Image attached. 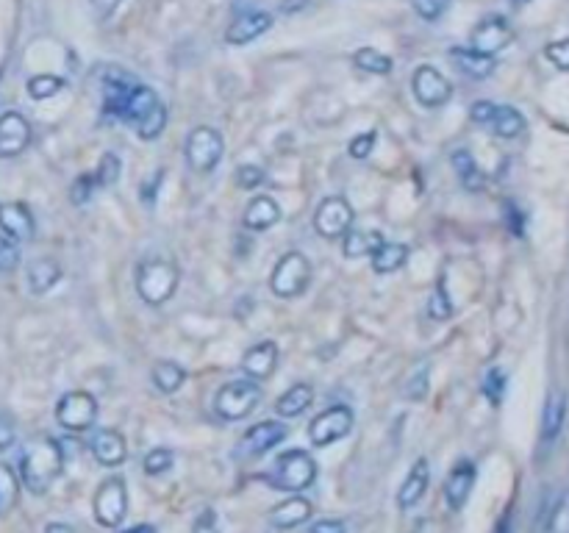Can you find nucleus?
<instances>
[{"label": "nucleus", "mask_w": 569, "mask_h": 533, "mask_svg": "<svg viewBox=\"0 0 569 533\" xmlns=\"http://www.w3.org/2000/svg\"><path fill=\"white\" fill-rule=\"evenodd\" d=\"M547 62L558 67V70H569V39H558V42H550L545 48Z\"/></svg>", "instance_id": "nucleus-45"}, {"label": "nucleus", "mask_w": 569, "mask_h": 533, "mask_svg": "<svg viewBox=\"0 0 569 533\" xmlns=\"http://www.w3.org/2000/svg\"><path fill=\"white\" fill-rule=\"evenodd\" d=\"M223 153V134H220L217 128H211V125H200V128H195V131L189 134V139H186L184 156L192 173H211L217 164L223 162Z\"/></svg>", "instance_id": "nucleus-6"}, {"label": "nucleus", "mask_w": 569, "mask_h": 533, "mask_svg": "<svg viewBox=\"0 0 569 533\" xmlns=\"http://www.w3.org/2000/svg\"><path fill=\"white\" fill-rule=\"evenodd\" d=\"M17 497H20L17 472L9 464H0V514H9L17 506Z\"/></svg>", "instance_id": "nucleus-33"}, {"label": "nucleus", "mask_w": 569, "mask_h": 533, "mask_svg": "<svg viewBox=\"0 0 569 533\" xmlns=\"http://www.w3.org/2000/svg\"><path fill=\"white\" fill-rule=\"evenodd\" d=\"M153 384L161 389L164 395H173L186 384V370L175 361H156L153 364Z\"/></svg>", "instance_id": "nucleus-29"}, {"label": "nucleus", "mask_w": 569, "mask_h": 533, "mask_svg": "<svg viewBox=\"0 0 569 533\" xmlns=\"http://www.w3.org/2000/svg\"><path fill=\"white\" fill-rule=\"evenodd\" d=\"M56 420L64 431L70 434H84L89 431L95 420H98V400L84 392V389H73L59 400L56 406Z\"/></svg>", "instance_id": "nucleus-7"}, {"label": "nucleus", "mask_w": 569, "mask_h": 533, "mask_svg": "<svg viewBox=\"0 0 569 533\" xmlns=\"http://www.w3.org/2000/svg\"><path fill=\"white\" fill-rule=\"evenodd\" d=\"M356 211L345 198H325L314 211V228L322 239H342L353 228Z\"/></svg>", "instance_id": "nucleus-9"}, {"label": "nucleus", "mask_w": 569, "mask_h": 533, "mask_svg": "<svg viewBox=\"0 0 569 533\" xmlns=\"http://www.w3.org/2000/svg\"><path fill=\"white\" fill-rule=\"evenodd\" d=\"M64 470V450L56 439L42 436L28 442L20 459V478L34 495H45Z\"/></svg>", "instance_id": "nucleus-1"}, {"label": "nucleus", "mask_w": 569, "mask_h": 533, "mask_svg": "<svg viewBox=\"0 0 569 533\" xmlns=\"http://www.w3.org/2000/svg\"><path fill=\"white\" fill-rule=\"evenodd\" d=\"M270 28H273V14L267 12L239 14L234 23L228 25V31H225V42H228V45H236V48H242V45H250L253 39H259L261 34H267Z\"/></svg>", "instance_id": "nucleus-16"}, {"label": "nucleus", "mask_w": 569, "mask_h": 533, "mask_svg": "<svg viewBox=\"0 0 569 533\" xmlns=\"http://www.w3.org/2000/svg\"><path fill=\"white\" fill-rule=\"evenodd\" d=\"M411 89H414V98L420 100L425 109H439L453 98V84L431 64L417 67V73L411 75Z\"/></svg>", "instance_id": "nucleus-11"}, {"label": "nucleus", "mask_w": 569, "mask_h": 533, "mask_svg": "<svg viewBox=\"0 0 569 533\" xmlns=\"http://www.w3.org/2000/svg\"><path fill=\"white\" fill-rule=\"evenodd\" d=\"M45 533H75L73 525H67V522H50Z\"/></svg>", "instance_id": "nucleus-53"}, {"label": "nucleus", "mask_w": 569, "mask_h": 533, "mask_svg": "<svg viewBox=\"0 0 569 533\" xmlns=\"http://www.w3.org/2000/svg\"><path fill=\"white\" fill-rule=\"evenodd\" d=\"M281 220V209L273 198L267 195H259L248 203V209L242 214V225L248 231H270L275 223Z\"/></svg>", "instance_id": "nucleus-21"}, {"label": "nucleus", "mask_w": 569, "mask_h": 533, "mask_svg": "<svg viewBox=\"0 0 569 533\" xmlns=\"http://www.w3.org/2000/svg\"><path fill=\"white\" fill-rule=\"evenodd\" d=\"M64 89V81L62 78H56V75H34L31 81H28V95L34 100H48L53 95H59Z\"/></svg>", "instance_id": "nucleus-34"}, {"label": "nucleus", "mask_w": 569, "mask_h": 533, "mask_svg": "<svg viewBox=\"0 0 569 533\" xmlns=\"http://www.w3.org/2000/svg\"><path fill=\"white\" fill-rule=\"evenodd\" d=\"M311 284V261L300 253V250H289L284 253L278 264H275L273 275H270V289L275 298L295 300L300 298Z\"/></svg>", "instance_id": "nucleus-4"}, {"label": "nucleus", "mask_w": 569, "mask_h": 533, "mask_svg": "<svg viewBox=\"0 0 569 533\" xmlns=\"http://www.w3.org/2000/svg\"><path fill=\"white\" fill-rule=\"evenodd\" d=\"M453 167H456L458 178H461V184L467 192H481L483 186H486V175L481 173V167L475 164L467 150H456L453 153Z\"/></svg>", "instance_id": "nucleus-30"}, {"label": "nucleus", "mask_w": 569, "mask_h": 533, "mask_svg": "<svg viewBox=\"0 0 569 533\" xmlns=\"http://www.w3.org/2000/svg\"><path fill=\"white\" fill-rule=\"evenodd\" d=\"M370 259L372 270L378 275L397 273V270H403L406 261H409V245H403V242H381L378 248L372 250Z\"/></svg>", "instance_id": "nucleus-24"}, {"label": "nucleus", "mask_w": 569, "mask_h": 533, "mask_svg": "<svg viewBox=\"0 0 569 533\" xmlns=\"http://www.w3.org/2000/svg\"><path fill=\"white\" fill-rule=\"evenodd\" d=\"M120 170H123V164H120V159L114 156V153H106L103 159H100L98 170H95V181H98V186H114L117 184V178H120Z\"/></svg>", "instance_id": "nucleus-38"}, {"label": "nucleus", "mask_w": 569, "mask_h": 533, "mask_svg": "<svg viewBox=\"0 0 569 533\" xmlns=\"http://www.w3.org/2000/svg\"><path fill=\"white\" fill-rule=\"evenodd\" d=\"M62 264L53 259H34L28 264V286L34 295H45L53 286L62 281Z\"/></svg>", "instance_id": "nucleus-26"}, {"label": "nucleus", "mask_w": 569, "mask_h": 533, "mask_svg": "<svg viewBox=\"0 0 569 533\" xmlns=\"http://www.w3.org/2000/svg\"><path fill=\"white\" fill-rule=\"evenodd\" d=\"M428 478H431L428 461L425 459L414 461V467H411L409 475H406V481L400 486V492H397V506L403 511L414 509V506L422 500V495H425V489H428Z\"/></svg>", "instance_id": "nucleus-20"}, {"label": "nucleus", "mask_w": 569, "mask_h": 533, "mask_svg": "<svg viewBox=\"0 0 569 533\" xmlns=\"http://www.w3.org/2000/svg\"><path fill=\"white\" fill-rule=\"evenodd\" d=\"M428 314H431V320H439V323H445L453 317V303L447 298V286H445V278L436 284L433 289L431 300H428Z\"/></svg>", "instance_id": "nucleus-36"}, {"label": "nucleus", "mask_w": 569, "mask_h": 533, "mask_svg": "<svg viewBox=\"0 0 569 533\" xmlns=\"http://www.w3.org/2000/svg\"><path fill=\"white\" fill-rule=\"evenodd\" d=\"M486 128L500 139H517L525 134L528 123H525V117L514 106H495Z\"/></svg>", "instance_id": "nucleus-23"}, {"label": "nucleus", "mask_w": 569, "mask_h": 533, "mask_svg": "<svg viewBox=\"0 0 569 533\" xmlns=\"http://www.w3.org/2000/svg\"><path fill=\"white\" fill-rule=\"evenodd\" d=\"M564 420H567V395L564 392H550L545 411H542V442L545 445L556 442L561 428H564Z\"/></svg>", "instance_id": "nucleus-22"}, {"label": "nucleus", "mask_w": 569, "mask_h": 533, "mask_svg": "<svg viewBox=\"0 0 569 533\" xmlns=\"http://www.w3.org/2000/svg\"><path fill=\"white\" fill-rule=\"evenodd\" d=\"M164 125H167V109H164V103H159V106H156L148 117H142L134 128H137L139 139H159Z\"/></svg>", "instance_id": "nucleus-35"}, {"label": "nucleus", "mask_w": 569, "mask_h": 533, "mask_svg": "<svg viewBox=\"0 0 569 533\" xmlns=\"http://www.w3.org/2000/svg\"><path fill=\"white\" fill-rule=\"evenodd\" d=\"M353 428V411L347 406H331V409L320 411L309 425V439L314 447H328L345 439Z\"/></svg>", "instance_id": "nucleus-10"}, {"label": "nucleus", "mask_w": 569, "mask_h": 533, "mask_svg": "<svg viewBox=\"0 0 569 533\" xmlns=\"http://www.w3.org/2000/svg\"><path fill=\"white\" fill-rule=\"evenodd\" d=\"M309 533H347V525L342 520H320L311 525Z\"/></svg>", "instance_id": "nucleus-50"}, {"label": "nucleus", "mask_w": 569, "mask_h": 533, "mask_svg": "<svg viewBox=\"0 0 569 533\" xmlns=\"http://www.w3.org/2000/svg\"><path fill=\"white\" fill-rule=\"evenodd\" d=\"M175 464V456L173 450H167V447H156V450H150L145 461H142V467L148 475H161V472H167L170 467Z\"/></svg>", "instance_id": "nucleus-37"}, {"label": "nucleus", "mask_w": 569, "mask_h": 533, "mask_svg": "<svg viewBox=\"0 0 569 533\" xmlns=\"http://www.w3.org/2000/svg\"><path fill=\"white\" fill-rule=\"evenodd\" d=\"M353 64L364 70V73H372V75H389L392 73V59L381 53V50L375 48H359L353 53Z\"/></svg>", "instance_id": "nucleus-32"}, {"label": "nucleus", "mask_w": 569, "mask_h": 533, "mask_svg": "<svg viewBox=\"0 0 569 533\" xmlns=\"http://www.w3.org/2000/svg\"><path fill=\"white\" fill-rule=\"evenodd\" d=\"M261 400V386L250 378H242V381H228L225 386H220V392L214 395V411L217 417L225 422L245 420L250 411L259 406Z\"/></svg>", "instance_id": "nucleus-5"}, {"label": "nucleus", "mask_w": 569, "mask_h": 533, "mask_svg": "<svg viewBox=\"0 0 569 533\" xmlns=\"http://www.w3.org/2000/svg\"><path fill=\"white\" fill-rule=\"evenodd\" d=\"M20 264V242H14L0 231V273H12Z\"/></svg>", "instance_id": "nucleus-41"}, {"label": "nucleus", "mask_w": 569, "mask_h": 533, "mask_svg": "<svg viewBox=\"0 0 569 533\" xmlns=\"http://www.w3.org/2000/svg\"><path fill=\"white\" fill-rule=\"evenodd\" d=\"M286 425L284 422H275V420H264L259 425H253L248 434L242 436V442L236 447V456H242V459H256V456H264V453H270L275 445H281L286 439Z\"/></svg>", "instance_id": "nucleus-12"}, {"label": "nucleus", "mask_w": 569, "mask_h": 533, "mask_svg": "<svg viewBox=\"0 0 569 533\" xmlns=\"http://www.w3.org/2000/svg\"><path fill=\"white\" fill-rule=\"evenodd\" d=\"M472 486H475V464L472 461H458L445 481V500L450 511L464 509V503L472 495Z\"/></svg>", "instance_id": "nucleus-17"}, {"label": "nucleus", "mask_w": 569, "mask_h": 533, "mask_svg": "<svg viewBox=\"0 0 569 533\" xmlns=\"http://www.w3.org/2000/svg\"><path fill=\"white\" fill-rule=\"evenodd\" d=\"M123 0H92V9L98 12V17H112L114 12H117V6H120Z\"/></svg>", "instance_id": "nucleus-51"}, {"label": "nucleus", "mask_w": 569, "mask_h": 533, "mask_svg": "<svg viewBox=\"0 0 569 533\" xmlns=\"http://www.w3.org/2000/svg\"><path fill=\"white\" fill-rule=\"evenodd\" d=\"M514 39L511 25L503 17H486L481 23L472 28L470 48L483 56H497L500 50L508 48V42Z\"/></svg>", "instance_id": "nucleus-13"}, {"label": "nucleus", "mask_w": 569, "mask_h": 533, "mask_svg": "<svg viewBox=\"0 0 569 533\" xmlns=\"http://www.w3.org/2000/svg\"><path fill=\"white\" fill-rule=\"evenodd\" d=\"M447 6H450V0H414L417 14H420L422 20H428V23L439 20L447 12Z\"/></svg>", "instance_id": "nucleus-46"}, {"label": "nucleus", "mask_w": 569, "mask_h": 533, "mask_svg": "<svg viewBox=\"0 0 569 533\" xmlns=\"http://www.w3.org/2000/svg\"><path fill=\"white\" fill-rule=\"evenodd\" d=\"M31 145V125L20 112L0 114V159H14Z\"/></svg>", "instance_id": "nucleus-14"}, {"label": "nucleus", "mask_w": 569, "mask_h": 533, "mask_svg": "<svg viewBox=\"0 0 569 533\" xmlns=\"http://www.w3.org/2000/svg\"><path fill=\"white\" fill-rule=\"evenodd\" d=\"M375 142H378V134L375 131H364L359 137L350 139V145H347V153L353 156V159H367L372 156V148H375Z\"/></svg>", "instance_id": "nucleus-44"}, {"label": "nucleus", "mask_w": 569, "mask_h": 533, "mask_svg": "<svg viewBox=\"0 0 569 533\" xmlns=\"http://www.w3.org/2000/svg\"><path fill=\"white\" fill-rule=\"evenodd\" d=\"M123 533H156V528L153 525H137V528H128Z\"/></svg>", "instance_id": "nucleus-54"}, {"label": "nucleus", "mask_w": 569, "mask_h": 533, "mask_svg": "<svg viewBox=\"0 0 569 533\" xmlns=\"http://www.w3.org/2000/svg\"><path fill=\"white\" fill-rule=\"evenodd\" d=\"M545 533H569V492L558 500L550 517H547Z\"/></svg>", "instance_id": "nucleus-39"}, {"label": "nucleus", "mask_w": 569, "mask_h": 533, "mask_svg": "<svg viewBox=\"0 0 569 533\" xmlns=\"http://www.w3.org/2000/svg\"><path fill=\"white\" fill-rule=\"evenodd\" d=\"M483 395L492 400V406H500V400L506 395V372L503 370H489L483 378Z\"/></svg>", "instance_id": "nucleus-40"}, {"label": "nucleus", "mask_w": 569, "mask_h": 533, "mask_svg": "<svg viewBox=\"0 0 569 533\" xmlns=\"http://www.w3.org/2000/svg\"><path fill=\"white\" fill-rule=\"evenodd\" d=\"M492 109H495V103H489V100H478V103H472L470 120L475 125H483V128H486L489 117H492Z\"/></svg>", "instance_id": "nucleus-49"}, {"label": "nucleus", "mask_w": 569, "mask_h": 533, "mask_svg": "<svg viewBox=\"0 0 569 533\" xmlns=\"http://www.w3.org/2000/svg\"><path fill=\"white\" fill-rule=\"evenodd\" d=\"M234 178L239 189H256V186L264 184L267 175H264V170L256 167V164H242V167H236Z\"/></svg>", "instance_id": "nucleus-43"}, {"label": "nucleus", "mask_w": 569, "mask_h": 533, "mask_svg": "<svg viewBox=\"0 0 569 533\" xmlns=\"http://www.w3.org/2000/svg\"><path fill=\"white\" fill-rule=\"evenodd\" d=\"M95 517L103 528H120L128 514V489L120 475L106 478L95 492Z\"/></svg>", "instance_id": "nucleus-8"}, {"label": "nucleus", "mask_w": 569, "mask_h": 533, "mask_svg": "<svg viewBox=\"0 0 569 533\" xmlns=\"http://www.w3.org/2000/svg\"><path fill=\"white\" fill-rule=\"evenodd\" d=\"M311 517V503L306 497H289L281 506L270 511V522L275 528H297Z\"/></svg>", "instance_id": "nucleus-27"}, {"label": "nucleus", "mask_w": 569, "mask_h": 533, "mask_svg": "<svg viewBox=\"0 0 569 533\" xmlns=\"http://www.w3.org/2000/svg\"><path fill=\"white\" fill-rule=\"evenodd\" d=\"M311 400H314V389L309 384H295L292 389H286L284 395L278 397L275 411L281 417H300L303 411L309 409Z\"/></svg>", "instance_id": "nucleus-28"}, {"label": "nucleus", "mask_w": 569, "mask_h": 533, "mask_svg": "<svg viewBox=\"0 0 569 533\" xmlns=\"http://www.w3.org/2000/svg\"><path fill=\"white\" fill-rule=\"evenodd\" d=\"M178 289V267L167 259L142 261L137 270V292L148 306H164Z\"/></svg>", "instance_id": "nucleus-3"}, {"label": "nucleus", "mask_w": 569, "mask_h": 533, "mask_svg": "<svg viewBox=\"0 0 569 533\" xmlns=\"http://www.w3.org/2000/svg\"><path fill=\"white\" fill-rule=\"evenodd\" d=\"M12 445H14V425L0 417V450H6V447Z\"/></svg>", "instance_id": "nucleus-52"}, {"label": "nucleus", "mask_w": 569, "mask_h": 533, "mask_svg": "<svg viewBox=\"0 0 569 533\" xmlns=\"http://www.w3.org/2000/svg\"><path fill=\"white\" fill-rule=\"evenodd\" d=\"M450 59L458 64V70L464 75H470L475 81H483L489 75L495 73V56H483V53H475L472 48H453L450 50Z\"/></svg>", "instance_id": "nucleus-25"}, {"label": "nucleus", "mask_w": 569, "mask_h": 533, "mask_svg": "<svg viewBox=\"0 0 569 533\" xmlns=\"http://www.w3.org/2000/svg\"><path fill=\"white\" fill-rule=\"evenodd\" d=\"M497 533H506V531H503V528H500V531H497Z\"/></svg>", "instance_id": "nucleus-56"}, {"label": "nucleus", "mask_w": 569, "mask_h": 533, "mask_svg": "<svg viewBox=\"0 0 569 533\" xmlns=\"http://www.w3.org/2000/svg\"><path fill=\"white\" fill-rule=\"evenodd\" d=\"M514 3H531V0H514Z\"/></svg>", "instance_id": "nucleus-55"}, {"label": "nucleus", "mask_w": 569, "mask_h": 533, "mask_svg": "<svg viewBox=\"0 0 569 533\" xmlns=\"http://www.w3.org/2000/svg\"><path fill=\"white\" fill-rule=\"evenodd\" d=\"M95 189H98V181H95V175L92 173H84L75 178L73 189H70V200H73L75 206H81V203H87L92 200L95 195Z\"/></svg>", "instance_id": "nucleus-42"}, {"label": "nucleus", "mask_w": 569, "mask_h": 533, "mask_svg": "<svg viewBox=\"0 0 569 533\" xmlns=\"http://www.w3.org/2000/svg\"><path fill=\"white\" fill-rule=\"evenodd\" d=\"M192 533H220V525H217V514L211 509L200 511V517L192 525Z\"/></svg>", "instance_id": "nucleus-47"}, {"label": "nucleus", "mask_w": 569, "mask_h": 533, "mask_svg": "<svg viewBox=\"0 0 569 533\" xmlns=\"http://www.w3.org/2000/svg\"><path fill=\"white\" fill-rule=\"evenodd\" d=\"M278 367V345L275 342H259V345H253V348L245 353V359H242V372L248 375L250 381H267L270 375L275 372Z\"/></svg>", "instance_id": "nucleus-18"}, {"label": "nucleus", "mask_w": 569, "mask_h": 533, "mask_svg": "<svg viewBox=\"0 0 569 533\" xmlns=\"http://www.w3.org/2000/svg\"><path fill=\"white\" fill-rule=\"evenodd\" d=\"M317 478V461L306 450H286L273 464V472L267 475V484L278 492H303Z\"/></svg>", "instance_id": "nucleus-2"}, {"label": "nucleus", "mask_w": 569, "mask_h": 533, "mask_svg": "<svg viewBox=\"0 0 569 533\" xmlns=\"http://www.w3.org/2000/svg\"><path fill=\"white\" fill-rule=\"evenodd\" d=\"M0 231L14 242H31L37 234L34 214L25 203H0Z\"/></svg>", "instance_id": "nucleus-15"}, {"label": "nucleus", "mask_w": 569, "mask_h": 533, "mask_svg": "<svg viewBox=\"0 0 569 533\" xmlns=\"http://www.w3.org/2000/svg\"><path fill=\"white\" fill-rule=\"evenodd\" d=\"M92 456L98 464L103 467H120L128 456V447H125V436L120 431H114V428H103L98 434L92 436Z\"/></svg>", "instance_id": "nucleus-19"}, {"label": "nucleus", "mask_w": 569, "mask_h": 533, "mask_svg": "<svg viewBox=\"0 0 569 533\" xmlns=\"http://www.w3.org/2000/svg\"><path fill=\"white\" fill-rule=\"evenodd\" d=\"M428 395V372L422 370L420 375H414L406 386V397L409 400H422V397Z\"/></svg>", "instance_id": "nucleus-48"}, {"label": "nucleus", "mask_w": 569, "mask_h": 533, "mask_svg": "<svg viewBox=\"0 0 569 533\" xmlns=\"http://www.w3.org/2000/svg\"><path fill=\"white\" fill-rule=\"evenodd\" d=\"M384 242V236L378 231H359L350 228L345 234V256L347 259H361V256H372V250Z\"/></svg>", "instance_id": "nucleus-31"}]
</instances>
